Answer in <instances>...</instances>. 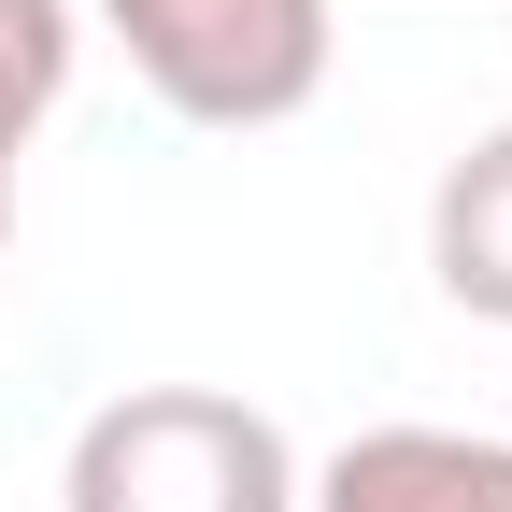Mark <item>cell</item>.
Returning <instances> with one entry per match:
<instances>
[{"instance_id":"6da1fadb","label":"cell","mask_w":512,"mask_h":512,"mask_svg":"<svg viewBox=\"0 0 512 512\" xmlns=\"http://www.w3.org/2000/svg\"><path fill=\"white\" fill-rule=\"evenodd\" d=\"M57 512H299V456L228 384H128L72 427Z\"/></svg>"},{"instance_id":"7a4b0ae2","label":"cell","mask_w":512,"mask_h":512,"mask_svg":"<svg viewBox=\"0 0 512 512\" xmlns=\"http://www.w3.org/2000/svg\"><path fill=\"white\" fill-rule=\"evenodd\" d=\"M100 29L185 128H285L328 86V0H100Z\"/></svg>"},{"instance_id":"3957f363","label":"cell","mask_w":512,"mask_h":512,"mask_svg":"<svg viewBox=\"0 0 512 512\" xmlns=\"http://www.w3.org/2000/svg\"><path fill=\"white\" fill-rule=\"evenodd\" d=\"M299 512H512V441L484 427H356Z\"/></svg>"},{"instance_id":"277c9868","label":"cell","mask_w":512,"mask_h":512,"mask_svg":"<svg viewBox=\"0 0 512 512\" xmlns=\"http://www.w3.org/2000/svg\"><path fill=\"white\" fill-rule=\"evenodd\" d=\"M427 271H441V299H456V313L512 328V128L456 143V171L427 185Z\"/></svg>"},{"instance_id":"5b68a950","label":"cell","mask_w":512,"mask_h":512,"mask_svg":"<svg viewBox=\"0 0 512 512\" xmlns=\"http://www.w3.org/2000/svg\"><path fill=\"white\" fill-rule=\"evenodd\" d=\"M57 100H72V0H0V171Z\"/></svg>"},{"instance_id":"8992f818","label":"cell","mask_w":512,"mask_h":512,"mask_svg":"<svg viewBox=\"0 0 512 512\" xmlns=\"http://www.w3.org/2000/svg\"><path fill=\"white\" fill-rule=\"evenodd\" d=\"M0 242H15V171H0Z\"/></svg>"}]
</instances>
